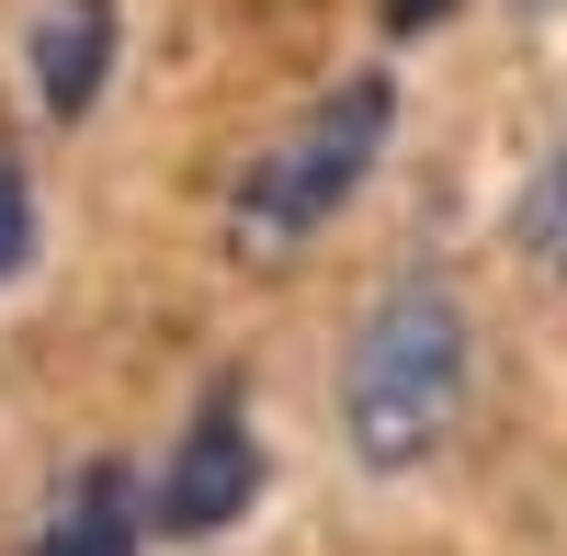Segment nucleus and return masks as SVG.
I'll return each instance as SVG.
<instances>
[{
    "mask_svg": "<svg viewBox=\"0 0 567 556\" xmlns=\"http://www.w3.org/2000/svg\"><path fill=\"white\" fill-rule=\"evenodd\" d=\"M465 375H477V330H465V307L432 285V272H409L363 307V330L341 352V432L374 477H409L432 466L454 409H465Z\"/></svg>",
    "mask_w": 567,
    "mask_h": 556,
    "instance_id": "1",
    "label": "nucleus"
},
{
    "mask_svg": "<svg viewBox=\"0 0 567 556\" xmlns=\"http://www.w3.org/2000/svg\"><path fill=\"white\" fill-rule=\"evenodd\" d=\"M114 80V0H34V103L80 125Z\"/></svg>",
    "mask_w": 567,
    "mask_h": 556,
    "instance_id": "4",
    "label": "nucleus"
},
{
    "mask_svg": "<svg viewBox=\"0 0 567 556\" xmlns=\"http://www.w3.org/2000/svg\"><path fill=\"white\" fill-rule=\"evenodd\" d=\"M511 239H523L534 261H556V272H567V148L545 159V182L523 194V216H511Z\"/></svg>",
    "mask_w": 567,
    "mask_h": 556,
    "instance_id": "6",
    "label": "nucleus"
},
{
    "mask_svg": "<svg viewBox=\"0 0 567 556\" xmlns=\"http://www.w3.org/2000/svg\"><path fill=\"white\" fill-rule=\"evenodd\" d=\"M250 500H261V443H250L239 387H216L194 409V432H182L171 477H159V534H227Z\"/></svg>",
    "mask_w": 567,
    "mask_h": 556,
    "instance_id": "3",
    "label": "nucleus"
},
{
    "mask_svg": "<svg viewBox=\"0 0 567 556\" xmlns=\"http://www.w3.org/2000/svg\"><path fill=\"white\" fill-rule=\"evenodd\" d=\"M386 125H398V80H374V69L341 80L329 103H307V125L272 136V148L250 159V182H239V250H296V239H318V227L363 194Z\"/></svg>",
    "mask_w": 567,
    "mask_h": 556,
    "instance_id": "2",
    "label": "nucleus"
},
{
    "mask_svg": "<svg viewBox=\"0 0 567 556\" xmlns=\"http://www.w3.org/2000/svg\"><path fill=\"white\" fill-rule=\"evenodd\" d=\"M454 0H386V34H420V23H443Z\"/></svg>",
    "mask_w": 567,
    "mask_h": 556,
    "instance_id": "8",
    "label": "nucleus"
},
{
    "mask_svg": "<svg viewBox=\"0 0 567 556\" xmlns=\"http://www.w3.org/2000/svg\"><path fill=\"white\" fill-rule=\"evenodd\" d=\"M23 250H34V205H23V182L0 171V272H23Z\"/></svg>",
    "mask_w": 567,
    "mask_h": 556,
    "instance_id": "7",
    "label": "nucleus"
},
{
    "mask_svg": "<svg viewBox=\"0 0 567 556\" xmlns=\"http://www.w3.org/2000/svg\"><path fill=\"white\" fill-rule=\"evenodd\" d=\"M34 556H136V500H125V477H114V466H91V477L69 488V512L45 523Z\"/></svg>",
    "mask_w": 567,
    "mask_h": 556,
    "instance_id": "5",
    "label": "nucleus"
}]
</instances>
